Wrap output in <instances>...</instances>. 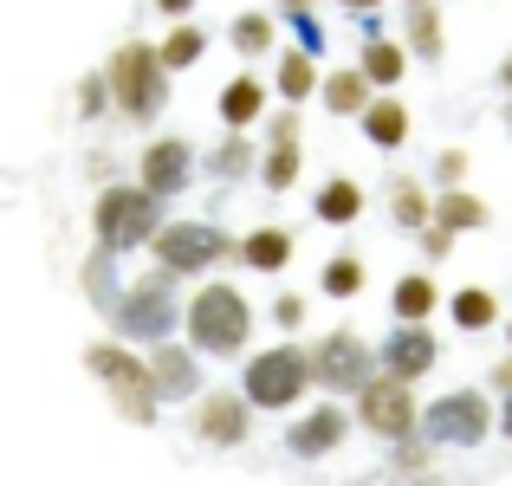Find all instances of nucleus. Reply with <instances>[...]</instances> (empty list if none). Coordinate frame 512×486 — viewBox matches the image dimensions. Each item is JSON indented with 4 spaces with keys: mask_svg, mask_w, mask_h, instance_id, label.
I'll return each mask as SVG.
<instances>
[{
    "mask_svg": "<svg viewBox=\"0 0 512 486\" xmlns=\"http://www.w3.org/2000/svg\"><path fill=\"white\" fill-rule=\"evenodd\" d=\"M182 331L195 357H240L253 337V305L240 299V286L227 279H208L182 299Z\"/></svg>",
    "mask_w": 512,
    "mask_h": 486,
    "instance_id": "f257e3e1",
    "label": "nucleus"
},
{
    "mask_svg": "<svg viewBox=\"0 0 512 486\" xmlns=\"http://www.w3.org/2000/svg\"><path fill=\"white\" fill-rule=\"evenodd\" d=\"M104 91H111V104L130 117V124H150V117L163 111L169 104V72H163V59H156L150 39H124V46L111 52Z\"/></svg>",
    "mask_w": 512,
    "mask_h": 486,
    "instance_id": "f03ea898",
    "label": "nucleus"
},
{
    "mask_svg": "<svg viewBox=\"0 0 512 486\" xmlns=\"http://www.w3.org/2000/svg\"><path fill=\"white\" fill-rule=\"evenodd\" d=\"M91 227H98V247H104V253L150 247L156 227H163V201H156L143 182H117V188H104V195H98Z\"/></svg>",
    "mask_w": 512,
    "mask_h": 486,
    "instance_id": "7ed1b4c3",
    "label": "nucleus"
},
{
    "mask_svg": "<svg viewBox=\"0 0 512 486\" xmlns=\"http://www.w3.org/2000/svg\"><path fill=\"white\" fill-rule=\"evenodd\" d=\"M85 370L98 376L104 389H111V402L130 415V422H156L163 396H156L150 357H137V350H124V344H91V350H85Z\"/></svg>",
    "mask_w": 512,
    "mask_h": 486,
    "instance_id": "20e7f679",
    "label": "nucleus"
},
{
    "mask_svg": "<svg viewBox=\"0 0 512 486\" xmlns=\"http://www.w3.org/2000/svg\"><path fill=\"white\" fill-rule=\"evenodd\" d=\"M117 331L130 337V344H169V331L182 324V299H175V273H150L137 279V286L117 292L111 305Z\"/></svg>",
    "mask_w": 512,
    "mask_h": 486,
    "instance_id": "39448f33",
    "label": "nucleus"
},
{
    "mask_svg": "<svg viewBox=\"0 0 512 486\" xmlns=\"http://www.w3.org/2000/svg\"><path fill=\"white\" fill-rule=\"evenodd\" d=\"M305 389H312V350L305 344H273V350H260V357L247 363L240 396H247L253 409H292V402H305Z\"/></svg>",
    "mask_w": 512,
    "mask_h": 486,
    "instance_id": "423d86ee",
    "label": "nucleus"
},
{
    "mask_svg": "<svg viewBox=\"0 0 512 486\" xmlns=\"http://www.w3.org/2000/svg\"><path fill=\"white\" fill-rule=\"evenodd\" d=\"M493 402L480 396V389H448V396H435L422 409V441L428 448H480V441L493 435Z\"/></svg>",
    "mask_w": 512,
    "mask_h": 486,
    "instance_id": "0eeeda50",
    "label": "nucleus"
},
{
    "mask_svg": "<svg viewBox=\"0 0 512 486\" xmlns=\"http://www.w3.org/2000/svg\"><path fill=\"white\" fill-rule=\"evenodd\" d=\"M240 253V240H227L214 221H169V227H156V266L175 279H195V273H208L214 260H234Z\"/></svg>",
    "mask_w": 512,
    "mask_h": 486,
    "instance_id": "6e6552de",
    "label": "nucleus"
},
{
    "mask_svg": "<svg viewBox=\"0 0 512 486\" xmlns=\"http://www.w3.org/2000/svg\"><path fill=\"white\" fill-rule=\"evenodd\" d=\"M376 370H383V363H376V344H363L357 331H331V337H318V344H312V383L318 389L357 396Z\"/></svg>",
    "mask_w": 512,
    "mask_h": 486,
    "instance_id": "1a4fd4ad",
    "label": "nucleus"
},
{
    "mask_svg": "<svg viewBox=\"0 0 512 486\" xmlns=\"http://www.w3.org/2000/svg\"><path fill=\"white\" fill-rule=\"evenodd\" d=\"M357 422L370 428L376 441H409L415 435V383H396V376L376 370L370 383L357 389Z\"/></svg>",
    "mask_w": 512,
    "mask_h": 486,
    "instance_id": "9d476101",
    "label": "nucleus"
},
{
    "mask_svg": "<svg viewBox=\"0 0 512 486\" xmlns=\"http://www.w3.org/2000/svg\"><path fill=\"white\" fill-rule=\"evenodd\" d=\"M376 363H383V376H396V383H422L441 363V344H435L428 324H396V331L376 344Z\"/></svg>",
    "mask_w": 512,
    "mask_h": 486,
    "instance_id": "9b49d317",
    "label": "nucleus"
},
{
    "mask_svg": "<svg viewBox=\"0 0 512 486\" xmlns=\"http://www.w3.org/2000/svg\"><path fill=\"white\" fill-rule=\"evenodd\" d=\"M137 175H143V188H150L156 201L182 195V188H188V175H195V150H188V137H156L150 150H143Z\"/></svg>",
    "mask_w": 512,
    "mask_h": 486,
    "instance_id": "f8f14e48",
    "label": "nucleus"
},
{
    "mask_svg": "<svg viewBox=\"0 0 512 486\" xmlns=\"http://www.w3.org/2000/svg\"><path fill=\"white\" fill-rule=\"evenodd\" d=\"M253 428V402L247 396H227V389H214L208 402L195 409V435L208 441V448H240Z\"/></svg>",
    "mask_w": 512,
    "mask_h": 486,
    "instance_id": "ddd939ff",
    "label": "nucleus"
},
{
    "mask_svg": "<svg viewBox=\"0 0 512 486\" xmlns=\"http://www.w3.org/2000/svg\"><path fill=\"white\" fill-rule=\"evenodd\" d=\"M344 435H350V415H344V409H331V402H318L305 422H292L286 454H299V461H325V454H338V448H344Z\"/></svg>",
    "mask_w": 512,
    "mask_h": 486,
    "instance_id": "4468645a",
    "label": "nucleus"
},
{
    "mask_svg": "<svg viewBox=\"0 0 512 486\" xmlns=\"http://www.w3.org/2000/svg\"><path fill=\"white\" fill-rule=\"evenodd\" d=\"M363 143H376V150H402L409 143V130H415V117H409V104L396 98V91H376L370 104H363Z\"/></svg>",
    "mask_w": 512,
    "mask_h": 486,
    "instance_id": "2eb2a0df",
    "label": "nucleus"
},
{
    "mask_svg": "<svg viewBox=\"0 0 512 486\" xmlns=\"http://www.w3.org/2000/svg\"><path fill=\"white\" fill-rule=\"evenodd\" d=\"M150 350H156V357H150L156 396H163V402H188V396H195V383H201L195 350H182V344H150Z\"/></svg>",
    "mask_w": 512,
    "mask_h": 486,
    "instance_id": "dca6fc26",
    "label": "nucleus"
},
{
    "mask_svg": "<svg viewBox=\"0 0 512 486\" xmlns=\"http://www.w3.org/2000/svg\"><path fill=\"white\" fill-rule=\"evenodd\" d=\"M214 111H221V124L227 130H253L266 117V85L253 72H240V78H227V91L214 98Z\"/></svg>",
    "mask_w": 512,
    "mask_h": 486,
    "instance_id": "f3484780",
    "label": "nucleus"
},
{
    "mask_svg": "<svg viewBox=\"0 0 512 486\" xmlns=\"http://www.w3.org/2000/svg\"><path fill=\"white\" fill-rule=\"evenodd\" d=\"M357 72L370 78V91H396L402 72H409V46H402V39H363Z\"/></svg>",
    "mask_w": 512,
    "mask_h": 486,
    "instance_id": "a211bd4d",
    "label": "nucleus"
},
{
    "mask_svg": "<svg viewBox=\"0 0 512 486\" xmlns=\"http://www.w3.org/2000/svg\"><path fill=\"white\" fill-rule=\"evenodd\" d=\"M389 221L409 227V234H422V227L435 221V195H428L415 175H389Z\"/></svg>",
    "mask_w": 512,
    "mask_h": 486,
    "instance_id": "6ab92c4d",
    "label": "nucleus"
},
{
    "mask_svg": "<svg viewBox=\"0 0 512 486\" xmlns=\"http://www.w3.org/2000/svg\"><path fill=\"white\" fill-rule=\"evenodd\" d=\"M318 98H325V111H331V117H363V104H370L376 91H370V78H363L357 65H344V72L318 78Z\"/></svg>",
    "mask_w": 512,
    "mask_h": 486,
    "instance_id": "aec40b11",
    "label": "nucleus"
},
{
    "mask_svg": "<svg viewBox=\"0 0 512 486\" xmlns=\"http://www.w3.org/2000/svg\"><path fill=\"white\" fill-rule=\"evenodd\" d=\"M312 214H318L325 227H350V221H363V188L350 182V175H331V182L312 195Z\"/></svg>",
    "mask_w": 512,
    "mask_h": 486,
    "instance_id": "412c9836",
    "label": "nucleus"
},
{
    "mask_svg": "<svg viewBox=\"0 0 512 486\" xmlns=\"http://www.w3.org/2000/svg\"><path fill=\"white\" fill-rule=\"evenodd\" d=\"M201 52H208V33H201L195 20H175L163 39H156V59H163V72H188V65H201Z\"/></svg>",
    "mask_w": 512,
    "mask_h": 486,
    "instance_id": "4be33fe9",
    "label": "nucleus"
},
{
    "mask_svg": "<svg viewBox=\"0 0 512 486\" xmlns=\"http://www.w3.org/2000/svg\"><path fill=\"white\" fill-rule=\"evenodd\" d=\"M234 260H247L253 273H279V266H292V234L286 227H253V234L240 240Z\"/></svg>",
    "mask_w": 512,
    "mask_h": 486,
    "instance_id": "5701e85b",
    "label": "nucleus"
},
{
    "mask_svg": "<svg viewBox=\"0 0 512 486\" xmlns=\"http://www.w3.org/2000/svg\"><path fill=\"white\" fill-rule=\"evenodd\" d=\"M273 91H279L286 104H305V98L318 91V59H312V52H299V46L279 52V65H273Z\"/></svg>",
    "mask_w": 512,
    "mask_h": 486,
    "instance_id": "b1692460",
    "label": "nucleus"
},
{
    "mask_svg": "<svg viewBox=\"0 0 512 486\" xmlns=\"http://www.w3.org/2000/svg\"><path fill=\"white\" fill-rule=\"evenodd\" d=\"M435 227H448V234H474V227H487V201L467 195V182L441 188V195H435Z\"/></svg>",
    "mask_w": 512,
    "mask_h": 486,
    "instance_id": "393cba45",
    "label": "nucleus"
},
{
    "mask_svg": "<svg viewBox=\"0 0 512 486\" xmlns=\"http://www.w3.org/2000/svg\"><path fill=\"white\" fill-rule=\"evenodd\" d=\"M435 299H441V292H435V279H428V273H402L396 292H389V305H396V324H422L428 312H435Z\"/></svg>",
    "mask_w": 512,
    "mask_h": 486,
    "instance_id": "a878e982",
    "label": "nucleus"
},
{
    "mask_svg": "<svg viewBox=\"0 0 512 486\" xmlns=\"http://www.w3.org/2000/svg\"><path fill=\"white\" fill-rule=\"evenodd\" d=\"M448 312H454V324H461V331H493V324H500V299H493L487 286H461L448 299Z\"/></svg>",
    "mask_w": 512,
    "mask_h": 486,
    "instance_id": "bb28decb",
    "label": "nucleus"
},
{
    "mask_svg": "<svg viewBox=\"0 0 512 486\" xmlns=\"http://www.w3.org/2000/svg\"><path fill=\"white\" fill-rule=\"evenodd\" d=\"M227 46H234L240 59H260V52H273V13H234V26H227Z\"/></svg>",
    "mask_w": 512,
    "mask_h": 486,
    "instance_id": "cd10ccee",
    "label": "nucleus"
},
{
    "mask_svg": "<svg viewBox=\"0 0 512 486\" xmlns=\"http://www.w3.org/2000/svg\"><path fill=\"white\" fill-rule=\"evenodd\" d=\"M402 39H409L415 59H428V65L441 59V13H435V0H428V7H409V26H402Z\"/></svg>",
    "mask_w": 512,
    "mask_h": 486,
    "instance_id": "c85d7f7f",
    "label": "nucleus"
},
{
    "mask_svg": "<svg viewBox=\"0 0 512 486\" xmlns=\"http://www.w3.org/2000/svg\"><path fill=\"white\" fill-rule=\"evenodd\" d=\"M318 286H325V299H357V292H363V260H357V253H338V260H325Z\"/></svg>",
    "mask_w": 512,
    "mask_h": 486,
    "instance_id": "c756f323",
    "label": "nucleus"
},
{
    "mask_svg": "<svg viewBox=\"0 0 512 486\" xmlns=\"http://www.w3.org/2000/svg\"><path fill=\"white\" fill-rule=\"evenodd\" d=\"M247 169H253V143H247V130H227V143L208 156V175L234 182V175H247Z\"/></svg>",
    "mask_w": 512,
    "mask_h": 486,
    "instance_id": "7c9ffc66",
    "label": "nucleus"
},
{
    "mask_svg": "<svg viewBox=\"0 0 512 486\" xmlns=\"http://www.w3.org/2000/svg\"><path fill=\"white\" fill-rule=\"evenodd\" d=\"M260 182L273 188V195H286V188L299 182V143H273L266 162H260Z\"/></svg>",
    "mask_w": 512,
    "mask_h": 486,
    "instance_id": "2f4dec72",
    "label": "nucleus"
},
{
    "mask_svg": "<svg viewBox=\"0 0 512 486\" xmlns=\"http://www.w3.org/2000/svg\"><path fill=\"white\" fill-rule=\"evenodd\" d=\"M266 143H299V104H286V111H266Z\"/></svg>",
    "mask_w": 512,
    "mask_h": 486,
    "instance_id": "473e14b6",
    "label": "nucleus"
},
{
    "mask_svg": "<svg viewBox=\"0 0 512 486\" xmlns=\"http://www.w3.org/2000/svg\"><path fill=\"white\" fill-rule=\"evenodd\" d=\"M435 182L441 188H461L467 182V150H441L435 156Z\"/></svg>",
    "mask_w": 512,
    "mask_h": 486,
    "instance_id": "72a5a7b5",
    "label": "nucleus"
},
{
    "mask_svg": "<svg viewBox=\"0 0 512 486\" xmlns=\"http://www.w3.org/2000/svg\"><path fill=\"white\" fill-rule=\"evenodd\" d=\"M273 324H286V331L305 324V299H299V292H279V299H273Z\"/></svg>",
    "mask_w": 512,
    "mask_h": 486,
    "instance_id": "f704fd0d",
    "label": "nucleus"
},
{
    "mask_svg": "<svg viewBox=\"0 0 512 486\" xmlns=\"http://www.w3.org/2000/svg\"><path fill=\"white\" fill-rule=\"evenodd\" d=\"M422 253H428V260H448V253H454V234L428 221V227H422Z\"/></svg>",
    "mask_w": 512,
    "mask_h": 486,
    "instance_id": "c9c22d12",
    "label": "nucleus"
},
{
    "mask_svg": "<svg viewBox=\"0 0 512 486\" xmlns=\"http://www.w3.org/2000/svg\"><path fill=\"white\" fill-rule=\"evenodd\" d=\"M78 91H85V98H78V111H85V117H98L104 104H111V91H104V72H98V78H85Z\"/></svg>",
    "mask_w": 512,
    "mask_h": 486,
    "instance_id": "e433bc0d",
    "label": "nucleus"
},
{
    "mask_svg": "<svg viewBox=\"0 0 512 486\" xmlns=\"http://www.w3.org/2000/svg\"><path fill=\"white\" fill-rule=\"evenodd\" d=\"M299 52H312V59L325 52V26H318L312 13H299Z\"/></svg>",
    "mask_w": 512,
    "mask_h": 486,
    "instance_id": "4c0bfd02",
    "label": "nucleus"
},
{
    "mask_svg": "<svg viewBox=\"0 0 512 486\" xmlns=\"http://www.w3.org/2000/svg\"><path fill=\"white\" fill-rule=\"evenodd\" d=\"M156 13H163V20H188V13H195V0H156Z\"/></svg>",
    "mask_w": 512,
    "mask_h": 486,
    "instance_id": "58836bf2",
    "label": "nucleus"
},
{
    "mask_svg": "<svg viewBox=\"0 0 512 486\" xmlns=\"http://www.w3.org/2000/svg\"><path fill=\"white\" fill-rule=\"evenodd\" d=\"M493 389H500V396H512V357L493 363Z\"/></svg>",
    "mask_w": 512,
    "mask_h": 486,
    "instance_id": "ea45409f",
    "label": "nucleus"
},
{
    "mask_svg": "<svg viewBox=\"0 0 512 486\" xmlns=\"http://www.w3.org/2000/svg\"><path fill=\"white\" fill-rule=\"evenodd\" d=\"M338 7H350V13H357V20H370V13L383 7V0H338Z\"/></svg>",
    "mask_w": 512,
    "mask_h": 486,
    "instance_id": "a19ab883",
    "label": "nucleus"
},
{
    "mask_svg": "<svg viewBox=\"0 0 512 486\" xmlns=\"http://www.w3.org/2000/svg\"><path fill=\"white\" fill-rule=\"evenodd\" d=\"M318 0H279V13H292V20H299V13H312Z\"/></svg>",
    "mask_w": 512,
    "mask_h": 486,
    "instance_id": "79ce46f5",
    "label": "nucleus"
},
{
    "mask_svg": "<svg viewBox=\"0 0 512 486\" xmlns=\"http://www.w3.org/2000/svg\"><path fill=\"white\" fill-rule=\"evenodd\" d=\"M500 435H506V441H512V396H506V402H500Z\"/></svg>",
    "mask_w": 512,
    "mask_h": 486,
    "instance_id": "37998d69",
    "label": "nucleus"
},
{
    "mask_svg": "<svg viewBox=\"0 0 512 486\" xmlns=\"http://www.w3.org/2000/svg\"><path fill=\"white\" fill-rule=\"evenodd\" d=\"M500 91H512V52L500 59Z\"/></svg>",
    "mask_w": 512,
    "mask_h": 486,
    "instance_id": "c03bdc74",
    "label": "nucleus"
},
{
    "mask_svg": "<svg viewBox=\"0 0 512 486\" xmlns=\"http://www.w3.org/2000/svg\"><path fill=\"white\" fill-rule=\"evenodd\" d=\"M506 357H512V324H506Z\"/></svg>",
    "mask_w": 512,
    "mask_h": 486,
    "instance_id": "a18cd8bd",
    "label": "nucleus"
},
{
    "mask_svg": "<svg viewBox=\"0 0 512 486\" xmlns=\"http://www.w3.org/2000/svg\"><path fill=\"white\" fill-rule=\"evenodd\" d=\"M506 137H512V104H506Z\"/></svg>",
    "mask_w": 512,
    "mask_h": 486,
    "instance_id": "49530a36",
    "label": "nucleus"
},
{
    "mask_svg": "<svg viewBox=\"0 0 512 486\" xmlns=\"http://www.w3.org/2000/svg\"><path fill=\"white\" fill-rule=\"evenodd\" d=\"M402 7H428V0H402Z\"/></svg>",
    "mask_w": 512,
    "mask_h": 486,
    "instance_id": "de8ad7c7",
    "label": "nucleus"
}]
</instances>
